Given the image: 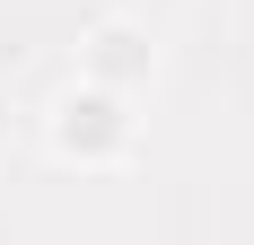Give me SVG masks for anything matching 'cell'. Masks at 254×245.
<instances>
[{
	"mask_svg": "<svg viewBox=\"0 0 254 245\" xmlns=\"http://www.w3.org/2000/svg\"><path fill=\"white\" fill-rule=\"evenodd\" d=\"M123 140V105L114 97H70L62 105V149H114Z\"/></svg>",
	"mask_w": 254,
	"mask_h": 245,
	"instance_id": "cell-1",
	"label": "cell"
},
{
	"mask_svg": "<svg viewBox=\"0 0 254 245\" xmlns=\"http://www.w3.org/2000/svg\"><path fill=\"white\" fill-rule=\"evenodd\" d=\"M97 70H105V79L140 70V35H97Z\"/></svg>",
	"mask_w": 254,
	"mask_h": 245,
	"instance_id": "cell-2",
	"label": "cell"
}]
</instances>
